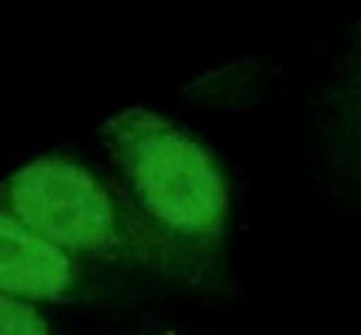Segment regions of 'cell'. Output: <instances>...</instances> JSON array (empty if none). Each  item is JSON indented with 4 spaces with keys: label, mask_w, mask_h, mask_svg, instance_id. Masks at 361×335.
<instances>
[{
    "label": "cell",
    "mask_w": 361,
    "mask_h": 335,
    "mask_svg": "<svg viewBox=\"0 0 361 335\" xmlns=\"http://www.w3.org/2000/svg\"><path fill=\"white\" fill-rule=\"evenodd\" d=\"M0 208L82 262L197 282L209 265L161 234L130 200L68 155L37 158L0 180Z\"/></svg>",
    "instance_id": "6da1fadb"
},
{
    "label": "cell",
    "mask_w": 361,
    "mask_h": 335,
    "mask_svg": "<svg viewBox=\"0 0 361 335\" xmlns=\"http://www.w3.org/2000/svg\"><path fill=\"white\" fill-rule=\"evenodd\" d=\"M102 138L138 211L212 265L228 217V186L214 155L155 110L133 104L102 124Z\"/></svg>",
    "instance_id": "7a4b0ae2"
},
{
    "label": "cell",
    "mask_w": 361,
    "mask_h": 335,
    "mask_svg": "<svg viewBox=\"0 0 361 335\" xmlns=\"http://www.w3.org/2000/svg\"><path fill=\"white\" fill-rule=\"evenodd\" d=\"M82 265L0 208V293L20 301H62L76 293Z\"/></svg>",
    "instance_id": "3957f363"
},
{
    "label": "cell",
    "mask_w": 361,
    "mask_h": 335,
    "mask_svg": "<svg viewBox=\"0 0 361 335\" xmlns=\"http://www.w3.org/2000/svg\"><path fill=\"white\" fill-rule=\"evenodd\" d=\"M0 335H51L34 304L0 293Z\"/></svg>",
    "instance_id": "277c9868"
},
{
    "label": "cell",
    "mask_w": 361,
    "mask_h": 335,
    "mask_svg": "<svg viewBox=\"0 0 361 335\" xmlns=\"http://www.w3.org/2000/svg\"><path fill=\"white\" fill-rule=\"evenodd\" d=\"M344 127L350 132V141L358 146L361 144V68L350 82V93L344 101Z\"/></svg>",
    "instance_id": "5b68a950"
}]
</instances>
